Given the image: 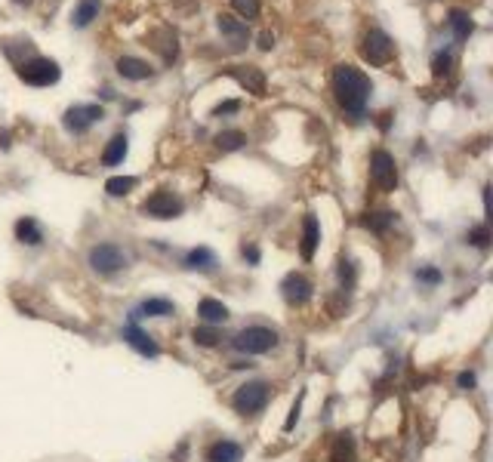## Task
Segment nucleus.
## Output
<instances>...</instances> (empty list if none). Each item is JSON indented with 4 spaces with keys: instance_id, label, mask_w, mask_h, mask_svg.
Returning <instances> with one entry per match:
<instances>
[{
    "instance_id": "obj_38",
    "label": "nucleus",
    "mask_w": 493,
    "mask_h": 462,
    "mask_svg": "<svg viewBox=\"0 0 493 462\" xmlns=\"http://www.w3.org/2000/svg\"><path fill=\"white\" fill-rule=\"evenodd\" d=\"M272 46H274V37L268 34V31L265 34H259V50H272Z\"/></svg>"
},
{
    "instance_id": "obj_35",
    "label": "nucleus",
    "mask_w": 493,
    "mask_h": 462,
    "mask_svg": "<svg viewBox=\"0 0 493 462\" xmlns=\"http://www.w3.org/2000/svg\"><path fill=\"white\" fill-rule=\"evenodd\" d=\"M302 398H305V394H299V398H296V404L290 407V416H287V422H284V432H293L296 419H299V410H302Z\"/></svg>"
},
{
    "instance_id": "obj_29",
    "label": "nucleus",
    "mask_w": 493,
    "mask_h": 462,
    "mask_svg": "<svg viewBox=\"0 0 493 462\" xmlns=\"http://www.w3.org/2000/svg\"><path fill=\"white\" fill-rule=\"evenodd\" d=\"M232 6H234V12H238L241 19H259V12H262V3L259 0H232Z\"/></svg>"
},
{
    "instance_id": "obj_20",
    "label": "nucleus",
    "mask_w": 493,
    "mask_h": 462,
    "mask_svg": "<svg viewBox=\"0 0 493 462\" xmlns=\"http://www.w3.org/2000/svg\"><path fill=\"white\" fill-rule=\"evenodd\" d=\"M447 25L453 28L456 41H469V34L475 31V22H472V16H469L465 10H459V6H453V10L447 12Z\"/></svg>"
},
{
    "instance_id": "obj_39",
    "label": "nucleus",
    "mask_w": 493,
    "mask_h": 462,
    "mask_svg": "<svg viewBox=\"0 0 493 462\" xmlns=\"http://www.w3.org/2000/svg\"><path fill=\"white\" fill-rule=\"evenodd\" d=\"M232 367H234V370H244V367H253V364H250V361H234Z\"/></svg>"
},
{
    "instance_id": "obj_21",
    "label": "nucleus",
    "mask_w": 493,
    "mask_h": 462,
    "mask_svg": "<svg viewBox=\"0 0 493 462\" xmlns=\"http://www.w3.org/2000/svg\"><path fill=\"white\" fill-rule=\"evenodd\" d=\"M185 268H192V272H213V268H216V253H213L210 247H194V250H188Z\"/></svg>"
},
{
    "instance_id": "obj_24",
    "label": "nucleus",
    "mask_w": 493,
    "mask_h": 462,
    "mask_svg": "<svg viewBox=\"0 0 493 462\" xmlns=\"http://www.w3.org/2000/svg\"><path fill=\"white\" fill-rule=\"evenodd\" d=\"M99 10H102V3H99V0H81V3L74 6V16H71V22H74L77 28H87L93 19H99Z\"/></svg>"
},
{
    "instance_id": "obj_37",
    "label": "nucleus",
    "mask_w": 493,
    "mask_h": 462,
    "mask_svg": "<svg viewBox=\"0 0 493 462\" xmlns=\"http://www.w3.org/2000/svg\"><path fill=\"white\" fill-rule=\"evenodd\" d=\"M241 256H244V259L250 262V265H256V262H259V250H256L253 243H250V247L244 243V247H241Z\"/></svg>"
},
{
    "instance_id": "obj_4",
    "label": "nucleus",
    "mask_w": 493,
    "mask_h": 462,
    "mask_svg": "<svg viewBox=\"0 0 493 462\" xmlns=\"http://www.w3.org/2000/svg\"><path fill=\"white\" fill-rule=\"evenodd\" d=\"M361 56H364V62H370L373 68H385V65L394 59L392 37L379 28H370L364 34V43H361Z\"/></svg>"
},
{
    "instance_id": "obj_25",
    "label": "nucleus",
    "mask_w": 493,
    "mask_h": 462,
    "mask_svg": "<svg viewBox=\"0 0 493 462\" xmlns=\"http://www.w3.org/2000/svg\"><path fill=\"white\" fill-rule=\"evenodd\" d=\"M244 145H247V133H241V130H222L216 136V148L219 151H238Z\"/></svg>"
},
{
    "instance_id": "obj_12",
    "label": "nucleus",
    "mask_w": 493,
    "mask_h": 462,
    "mask_svg": "<svg viewBox=\"0 0 493 462\" xmlns=\"http://www.w3.org/2000/svg\"><path fill=\"white\" fill-rule=\"evenodd\" d=\"M228 74H232L247 92H253V96H265V74H262V68H256V65H234Z\"/></svg>"
},
{
    "instance_id": "obj_17",
    "label": "nucleus",
    "mask_w": 493,
    "mask_h": 462,
    "mask_svg": "<svg viewBox=\"0 0 493 462\" xmlns=\"http://www.w3.org/2000/svg\"><path fill=\"white\" fill-rule=\"evenodd\" d=\"M170 314H176V305H173V302L151 296V299H145V302H142V305L133 312V321H136V318H170Z\"/></svg>"
},
{
    "instance_id": "obj_8",
    "label": "nucleus",
    "mask_w": 493,
    "mask_h": 462,
    "mask_svg": "<svg viewBox=\"0 0 493 462\" xmlns=\"http://www.w3.org/2000/svg\"><path fill=\"white\" fill-rule=\"evenodd\" d=\"M182 210H185V203L167 188L148 194L145 203H142V213L151 216V219H176V216H182Z\"/></svg>"
},
{
    "instance_id": "obj_18",
    "label": "nucleus",
    "mask_w": 493,
    "mask_h": 462,
    "mask_svg": "<svg viewBox=\"0 0 493 462\" xmlns=\"http://www.w3.org/2000/svg\"><path fill=\"white\" fill-rule=\"evenodd\" d=\"M197 318L207 321L210 327H216V323H225L228 321V308L222 305L219 299H210V296H207V299L197 302Z\"/></svg>"
},
{
    "instance_id": "obj_34",
    "label": "nucleus",
    "mask_w": 493,
    "mask_h": 462,
    "mask_svg": "<svg viewBox=\"0 0 493 462\" xmlns=\"http://www.w3.org/2000/svg\"><path fill=\"white\" fill-rule=\"evenodd\" d=\"M416 277L423 283H429V287H435V283H441V272H438V268H419L416 272Z\"/></svg>"
},
{
    "instance_id": "obj_3",
    "label": "nucleus",
    "mask_w": 493,
    "mask_h": 462,
    "mask_svg": "<svg viewBox=\"0 0 493 462\" xmlns=\"http://www.w3.org/2000/svg\"><path fill=\"white\" fill-rule=\"evenodd\" d=\"M278 345V333L272 327H247L238 336H232V348L244 354H265Z\"/></svg>"
},
{
    "instance_id": "obj_1",
    "label": "nucleus",
    "mask_w": 493,
    "mask_h": 462,
    "mask_svg": "<svg viewBox=\"0 0 493 462\" xmlns=\"http://www.w3.org/2000/svg\"><path fill=\"white\" fill-rule=\"evenodd\" d=\"M370 77L354 65H336L333 71V96H336L339 108L352 117H364V108L370 102Z\"/></svg>"
},
{
    "instance_id": "obj_19",
    "label": "nucleus",
    "mask_w": 493,
    "mask_h": 462,
    "mask_svg": "<svg viewBox=\"0 0 493 462\" xmlns=\"http://www.w3.org/2000/svg\"><path fill=\"white\" fill-rule=\"evenodd\" d=\"M127 142H130V139L123 136V133H117V136L108 139V145H105V151H102V163H105V167H117V163H123L127 148H130Z\"/></svg>"
},
{
    "instance_id": "obj_7",
    "label": "nucleus",
    "mask_w": 493,
    "mask_h": 462,
    "mask_svg": "<svg viewBox=\"0 0 493 462\" xmlns=\"http://www.w3.org/2000/svg\"><path fill=\"white\" fill-rule=\"evenodd\" d=\"M59 65L52 62V59H43V56H34L28 59V62L19 65V77H22L25 83H31V87H50V83L59 81Z\"/></svg>"
},
{
    "instance_id": "obj_15",
    "label": "nucleus",
    "mask_w": 493,
    "mask_h": 462,
    "mask_svg": "<svg viewBox=\"0 0 493 462\" xmlns=\"http://www.w3.org/2000/svg\"><path fill=\"white\" fill-rule=\"evenodd\" d=\"M117 74H121L123 81H148L151 65L139 56H121L117 59Z\"/></svg>"
},
{
    "instance_id": "obj_40",
    "label": "nucleus",
    "mask_w": 493,
    "mask_h": 462,
    "mask_svg": "<svg viewBox=\"0 0 493 462\" xmlns=\"http://www.w3.org/2000/svg\"><path fill=\"white\" fill-rule=\"evenodd\" d=\"M12 3H19V6H28V3H34V0H12Z\"/></svg>"
},
{
    "instance_id": "obj_33",
    "label": "nucleus",
    "mask_w": 493,
    "mask_h": 462,
    "mask_svg": "<svg viewBox=\"0 0 493 462\" xmlns=\"http://www.w3.org/2000/svg\"><path fill=\"white\" fill-rule=\"evenodd\" d=\"M234 111H241V102L238 99H228V102H219L213 108V117H222V114H234Z\"/></svg>"
},
{
    "instance_id": "obj_6",
    "label": "nucleus",
    "mask_w": 493,
    "mask_h": 462,
    "mask_svg": "<svg viewBox=\"0 0 493 462\" xmlns=\"http://www.w3.org/2000/svg\"><path fill=\"white\" fill-rule=\"evenodd\" d=\"M370 179L385 194L398 188V163H394V157L385 148H376L370 154Z\"/></svg>"
},
{
    "instance_id": "obj_16",
    "label": "nucleus",
    "mask_w": 493,
    "mask_h": 462,
    "mask_svg": "<svg viewBox=\"0 0 493 462\" xmlns=\"http://www.w3.org/2000/svg\"><path fill=\"white\" fill-rule=\"evenodd\" d=\"M244 459V450L234 441H216V444L207 447V462H241Z\"/></svg>"
},
{
    "instance_id": "obj_9",
    "label": "nucleus",
    "mask_w": 493,
    "mask_h": 462,
    "mask_svg": "<svg viewBox=\"0 0 493 462\" xmlns=\"http://www.w3.org/2000/svg\"><path fill=\"white\" fill-rule=\"evenodd\" d=\"M102 117H105L102 105H71L62 117V127L68 130V133H87V130L93 127L96 121H102Z\"/></svg>"
},
{
    "instance_id": "obj_28",
    "label": "nucleus",
    "mask_w": 493,
    "mask_h": 462,
    "mask_svg": "<svg viewBox=\"0 0 493 462\" xmlns=\"http://www.w3.org/2000/svg\"><path fill=\"white\" fill-rule=\"evenodd\" d=\"M394 222V213L392 210H376V213H367L364 216V225L370 228V231H379V234H383L385 228H389Z\"/></svg>"
},
{
    "instance_id": "obj_31",
    "label": "nucleus",
    "mask_w": 493,
    "mask_h": 462,
    "mask_svg": "<svg viewBox=\"0 0 493 462\" xmlns=\"http://www.w3.org/2000/svg\"><path fill=\"white\" fill-rule=\"evenodd\" d=\"M453 71V56L450 52H438L435 59H432V74L435 77H450Z\"/></svg>"
},
{
    "instance_id": "obj_13",
    "label": "nucleus",
    "mask_w": 493,
    "mask_h": 462,
    "mask_svg": "<svg viewBox=\"0 0 493 462\" xmlns=\"http://www.w3.org/2000/svg\"><path fill=\"white\" fill-rule=\"evenodd\" d=\"M123 339H127L130 348H136V352L142 354V358H157L161 354V348H157V342L151 339L145 330H139L136 323H130V327H123Z\"/></svg>"
},
{
    "instance_id": "obj_2",
    "label": "nucleus",
    "mask_w": 493,
    "mask_h": 462,
    "mask_svg": "<svg viewBox=\"0 0 493 462\" xmlns=\"http://www.w3.org/2000/svg\"><path fill=\"white\" fill-rule=\"evenodd\" d=\"M268 398H272V385H268V382H262V379L244 382V385H238V392L232 394V407H234V413H241V416H256L265 410Z\"/></svg>"
},
{
    "instance_id": "obj_22",
    "label": "nucleus",
    "mask_w": 493,
    "mask_h": 462,
    "mask_svg": "<svg viewBox=\"0 0 493 462\" xmlns=\"http://www.w3.org/2000/svg\"><path fill=\"white\" fill-rule=\"evenodd\" d=\"M16 237L22 243H28V247H37V243H43V231L41 225H37L31 216H25V219H19L16 222Z\"/></svg>"
},
{
    "instance_id": "obj_23",
    "label": "nucleus",
    "mask_w": 493,
    "mask_h": 462,
    "mask_svg": "<svg viewBox=\"0 0 493 462\" xmlns=\"http://www.w3.org/2000/svg\"><path fill=\"white\" fill-rule=\"evenodd\" d=\"M330 462H358L354 456V441L352 434H336V441H333V450H330Z\"/></svg>"
},
{
    "instance_id": "obj_32",
    "label": "nucleus",
    "mask_w": 493,
    "mask_h": 462,
    "mask_svg": "<svg viewBox=\"0 0 493 462\" xmlns=\"http://www.w3.org/2000/svg\"><path fill=\"white\" fill-rule=\"evenodd\" d=\"M469 243H472V247H478V250H487L490 247V228L487 225L472 228L469 231Z\"/></svg>"
},
{
    "instance_id": "obj_14",
    "label": "nucleus",
    "mask_w": 493,
    "mask_h": 462,
    "mask_svg": "<svg viewBox=\"0 0 493 462\" xmlns=\"http://www.w3.org/2000/svg\"><path fill=\"white\" fill-rule=\"evenodd\" d=\"M318 243H321V225H318V219L308 213L305 219H302V243H299L302 259L312 262V259H314V250H318Z\"/></svg>"
},
{
    "instance_id": "obj_10",
    "label": "nucleus",
    "mask_w": 493,
    "mask_h": 462,
    "mask_svg": "<svg viewBox=\"0 0 493 462\" xmlns=\"http://www.w3.org/2000/svg\"><path fill=\"white\" fill-rule=\"evenodd\" d=\"M312 281H308L305 274H299V272H290L281 281V296H284V302L287 305H293V308H302L308 299H312Z\"/></svg>"
},
{
    "instance_id": "obj_26",
    "label": "nucleus",
    "mask_w": 493,
    "mask_h": 462,
    "mask_svg": "<svg viewBox=\"0 0 493 462\" xmlns=\"http://www.w3.org/2000/svg\"><path fill=\"white\" fill-rule=\"evenodd\" d=\"M133 188H136L133 176H111V179L105 182V191H108L111 197H127Z\"/></svg>"
},
{
    "instance_id": "obj_36",
    "label": "nucleus",
    "mask_w": 493,
    "mask_h": 462,
    "mask_svg": "<svg viewBox=\"0 0 493 462\" xmlns=\"http://www.w3.org/2000/svg\"><path fill=\"white\" fill-rule=\"evenodd\" d=\"M475 382H478V379H475V373H469V370L456 376V385L463 388V392H472V388H475Z\"/></svg>"
},
{
    "instance_id": "obj_30",
    "label": "nucleus",
    "mask_w": 493,
    "mask_h": 462,
    "mask_svg": "<svg viewBox=\"0 0 493 462\" xmlns=\"http://www.w3.org/2000/svg\"><path fill=\"white\" fill-rule=\"evenodd\" d=\"M336 274H339V283H343V293L354 287V277H358V272H354V262L352 259H339Z\"/></svg>"
},
{
    "instance_id": "obj_27",
    "label": "nucleus",
    "mask_w": 493,
    "mask_h": 462,
    "mask_svg": "<svg viewBox=\"0 0 493 462\" xmlns=\"http://www.w3.org/2000/svg\"><path fill=\"white\" fill-rule=\"evenodd\" d=\"M192 339L197 342V345H203V348H216L222 342V333L216 327H194L192 330Z\"/></svg>"
},
{
    "instance_id": "obj_5",
    "label": "nucleus",
    "mask_w": 493,
    "mask_h": 462,
    "mask_svg": "<svg viewBox=\"0 0 493 462\" xmlns=\"http://www.w3.org/2000/svg\"><path fill=\"white\" fill-rule=\"evenodd\" d=\"M87 259H90V268L102 277H111L121 272V268H127V253H123L117 243H96Z\"/></svg>"
},
{
    "instance_id": "obj_11",
    "label": "nucleus",
    "mask_w": 493,
    "mask_h": 462,
    "mask_svg": "<svg viewBox=\"0 0 493 462\" xmlns=\"http://www.w3.org/2000/svg\"><path fill=\"white\" fill-rule=\"evenodd\" d=\"M216 28H219V34L225 37V43L232 46V50H244L247 41H250L247 22H244V19L228 16V12H219V16H216Z\"/></svg>"
}]
</instances>
